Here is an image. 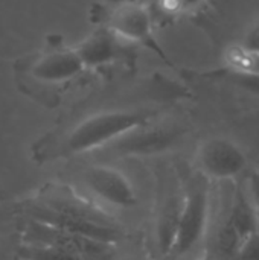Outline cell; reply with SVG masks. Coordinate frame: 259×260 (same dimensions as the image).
Listing matches in <instances>:
<instances>
[{
    "mask_svg": "<svg viewBox=\"0 0 259 260\" xmlns=\"http://www.w3.org/2000/svg\"><path fill=\"white\" fill-rule=\"evenodd\" d=\"M200 174L214 180H232L247 169L244 151L231 139H208L198 149Z\"/></svg>",
    "mask_w": 259,
    "mask_h": 260,
    "instance_id": "cell-7",
    "label": "cell"
},
{
    "mask_svg": "<svg viewBox=\"0 0 259 260\" xmlns=\"http://www.w3.org/2000/svg\"><path fill=\"white\" fill-rule=\"evenodd\" d=\"M235 49L246 55L259 56V18L246 30V34L243 35L241 41Z\"/></svg>",
    "mask_w": 259,
    "mask_h": 260,
    "instance_id": "cell-15",
    "label": "cell"
},
{
    "mask_svg": "<svg viewBox=\"0 0 259 260\" xmlns=\"http://www.w3.org/2000/svg\"><path fill=\"white\" fill-rule=\"evenodd\" d=\"M159 111L153 108H111L87 114L64 137V152L78 155L113 145L128 133L154 122Z\"/></svg>",
    "mask_w": 259,
    "mask_h": 260,
    "instance_id": "cell-3",
    "label": "cell"
},
{
    "mask_svg": "<svg viewBox=\"0 0 259 260\" xmlns=\"http://www.w3.org/2000/svg\"><path fill=\"white\" fill-rule=\"evenodd\" d=\"M85 66L75 46L52 34L44 44L14 62V75L20 88L35 98H52L64 90L82 73Z\"/></svg>",
    "mask_w": 259,
    "mask_h": 260,
    "instance_id": "cell-1",
    "label": "cell"
},
{
    "mask_svg": "<svg viewBox=\"0 0 259 260\" xmlns=\"http://www.w3.org/2000/svg\"><path fill=\"white\" fill-rule=\"evenodd\" d=\"M26 244H46L78 254L82 260H111L114 245L72 235L29 218L26 225Z\"/></svg>",
    "mask_w": 259,
    "mask_h": 260,
    "instance_id": "cell-6",
    "label": "cell"
},
{
    "mask_svg": "<svg viewBox=\"0 0 259 260\" xmlns=\"http://www.w3.org/2000/svg\"><path fill=\"white\" fill-rule=\"evenodd\" d=\"M214 76L227 81L229 84L241 88L243 91L258 96L259 98V70H246V69H234L227 67L224 70H218Z\"/></svg>",
    "mask_w": 259,
    "mask_h": 260,
    "instance_id": "cell-12",
    "label": "cell"
},
{
    "mask_svg": "<svg viewBox=\"0 0 259 260\" xmlns=\"http://www.w3.org/2000/svg\"><path fill=\"white\" fill-rule=\"evenodd\" d=\"M249 195L253 201V206L256 209V213H258L259 218V174H255L252 178H250V187H249Z\"/></svg>",
    "mask_w": 259,
    "mask_h": 260,
    "instance_id": "cell-18",
    "label": "cell"
},
{
    "mask_svg": "<svg viewBox=\"0 0 259 260\" xmlns=\"http://www.w3.org/2000/svg\"><path fill=\"white\" fill-rule=\"evenodd\" d=\"M38 206L66 218L92 222V224L116 225L114 219L110 215H107L93 203L79 197L76 192H73L70 187L66 186H58V187L52 186L44 189L40 193Z\"/></svg>",
    "mask_w": 259,
    "mask_h": 260,
    "instance_id": "cell-8",
    "label": "cell"
},
{
    "mask_svg": "<svg viewBox=\"0 0 259 260\" xmlns=\"http://www.w3.org/2000/svg\"><path fill=\"white\" fill-rule=\"evenodd\" d=\"M232 260H259V230L241 244Z\"/></svg>",
    "mask_w": 259,
    "mask_h": 260,
    "instance_id": "cell-17",
    "label": "cell"
},
{
    "mask_svg": "<svg viewBox=\"0 0 259 260\" xmlns=\"http://www.w3.org/2000/svg\"><path fill=\"white\" fill-rule=\"evenodd\" d=\"M29 213H31V219H34V221L43 222L46 225H50L53 229H58V230L72 233V235H79V236H84L89 239H95L99 242L114 245L116 242H119L124 238V232L118 224L116 225H102V224L84 222V221L61 216V215L50 212L38 204L31 206Z\"/></svg>",
    "mask_w": 259,
    "mask_h": 260,
    "instance_id": "cell-11",
    "label": "cell"
},
{
    "mask_svg": "<svg viewBox=\"0 0 259 260\" xmlns=\"http://www.w3.org/2000/svg\"><path fill=\"white\" fill-rule=\"evenodd\" d=\"M180 139V131L153 123L128 133L110 145L121 155H156L171 149Z\"/></svg>",
    "mask_w": 259,
    "mask_h": 260,
    "instance_id": "cell-10",
    "label": "cell"
},
{
    "mask_svg": "<svg viewBox=\"0 0 259 260\" xmlns=\"http://www.w3.org/2000/svg\"><path fill=\"white\" fill-rule=\"evenodd\" d=\"M87 187L102 201L130 209L137 204V195L131 181L118 169L110 166H92L84 172Z\"/></svg>",
    "mask_w": 259,
    "mask_h": 260,
    "instance_id": "cell-9",
    "label": "cell"
},
{
    "mask_svg": "<svg viewBox=\"0 0 259 260\" xmlns=\"http://www.w3.org/2000/svg\"><path fill=\"white\" fill-rule=\"evenodd\" d=\"M89 20L121 40L150 49L166 66L174 67L154 32V15L145 0H98L89 9Z\"/></svg>",
    "mask_w": 259,
    "mask_h": 260,
    "instance_id": "cell-2",
    "label": "cell"
},
{
    "mask_svg": "<svg viewBox=\"0 0 259 260\" xmlns=\"http://www.w3.org/2000/svg\"><path fill=\"white\" fill-rule=\"evenodd\" d=\"M227 67L246 69V70H259V56L246 55L235 47L227 53Z\"/></svg>",
    "mask_w": 259,
    "mask_h": 260,
    "instance_id": "cell-16",
    "label": "cell"
},
{
    "mask_svg": "<svg viewBox=\"0 0 259 260\" xmlns=\"http://www.w3.org/2000/svg\"><path fill=\"white\" fill-rule=\"evenodd\" d=\"M75 47L85 70H101L111 66H124L133 70L137 61L134 46L104 27H96Z\"/></svg>",
    "mask_w": 259,
    "mask_h": 260,
    "instance_id": "cell-5",
    "label": "cell"
},
{
    "mask_svg": "<svg viewBox=\"0 0 259 260\" xmlns=\"http://www.w3.org/2000/svg\"><path fill=\"white\" fill-rule=\"evenodd\" d=\"M209 212L211 197L206 177L202 174L189 177L180 201L179 221L169 250L171 256H185L205 239L209 225Z\"/></svg>",
    "mask_w": 259,
    "mask_h": 260,
    "instance_id": "cell-4",
    "label": "cell"
},
{
    "mask_svg": "<svg viewBox=\"0 0 259 260\" xmlns=\"http://www.w3.org/2000/svg\"><path fill=\"white\" fill-rule=\"evenodd\" d=\"M122 260H139V259H131V257H128V259H122Z\"/></svg>",
    "mask_w": 259,
    "mask_h": 260,
    "instance_id": "cell-20",
    "label": "cell"
},
{
    "mask_svg": "<svg viewBox=\"0 0 259 260\" xmlns=\"http://www.w3.org/2000/svg\"><path fill=\"white\" fill-rule=\"evenodd\" d=\"M192 260H211V259H208V257H203V259H192Z\"/></svg>",
    "mask_w": 259,
    "mask_h": 260,
    "instance_id": "cell-19",
    "label": "cell"
},
{
    "mask_svg": "<svg viewBox=\"0 0 259 260\" xmlns=\"http://www.w3.org/2000/svg\"><path fill=\"white\" fill-rule=\"evenodd\" d=\"M208 0H159V9L166 15H186L200 11Z\"/></svg>",
    "mask_w": 259,
    "mask_h": 260,
    "instance_id": "cell-14",
    "label": "cell"
},
{
    "mask_svg": "<svg viewBox=\"0 0 259 260\" xmlns=\"http://www.w3.org/2000/svg\"><path fill=\"white\" fill-rule=\"evenodd\" d=\"M20 256L23 260H82L72 251L46 244H26Z\"/></svg>",
    "mask_w": 259,
    "mask_h": 260,
    "instance_id": "cell-13",
    "label": "cell"
}]
</instances>
